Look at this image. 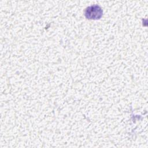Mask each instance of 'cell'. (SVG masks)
<instances>
[{
	"label": "cell",
	"instance_id": "1",
	"mask_svg": "<svg viewBox=\"0 0 148 148\" xmlns=\"http://www.w3.org/2000/svg\"><path fill=\"white\" fill-rule=\"evenodd\" d=\"M85 16L88 19H99L102 15V10L98 5L91 6L85 10Z\"/></svg>",
	"mask_w": 148,
	"mask_h": 148
}]
</instances>
